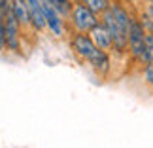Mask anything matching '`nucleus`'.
<instances>
[{
	"label": "nucleus",
	"mask_w": 153,
	"mask_h": 148,
	"mask_svg": "<svg viewBox=\"0 0 153 148\" xmlns=\"http://www.w3.org/2000/svg\"><path fill=\"white\" fill-rule=\"evenodd\" d=\"M127 2H128V4H138L140 0H127Z\"/></svg>",
	"instance_id": "nucleus-18"
},
{
	"label": "nucleus",
	"mask_w": 153,
	"mask_h": 148,
	"mask_svg": "<svg viewBox=\"0 0 153 148\" xmlns=\"http://www.w3.org/2000/svg\"><path fill=\"white\" fill-rule=\"evenodd\" d=\"M138 19H140V23H142V27H144V31L148 32V34H153V17L148 14V11H142V14L138 15Z\"/></svg>",
	"instance_id": "nucleus-12"
},
{
	"label": "nucleus",
	"mask_w": 153,
	"mask_h": 148,
	"mask_svg": "<svg viewBox=\"0 0 153 148\" xmlns=\"http://www.w3.org/2000/svg\"><path fill=\"white\" fill-rule=\"evenodd\" d=\"M8 51V36H6V25L0 23V53Z\"/></svg>",
	"instance_id": "nucleus-15"
},
{
	"label": "nucleus",
	"mask_w": 153,
	"mask_h": 148,
	"mask_svg": "<svg viewBox=\"0 0 153 148\" xmlns=\"http://www.w3.org/2000/svg\"><path fill=\"white\" fill-rule=\"evenodd\" d=\"M146 2H148V4H153V0H146Z\"/></svg>",
	"instance_id": "nucleus-19"
},
{
	"label": "nucleus",
	"mask_w": 153,
	"mask_h": 148,
	"mask_svg": "<svg viewBox=\"0 0 153 148\" xmlns=\"http://www.w3.org/2000/svg\"><path fill=\"white\" fill-rule=\"evenodd\" d=\"M146 11H148V14L153 17V4H148V8H146Z\"/></svg>",
	"instance_id": "nucleus-17"
},
{
	"label": "nucleus",
	"mask_w": 153,
	"mask_h": 148,
	"mask_svg": "<svg viewBox=\"0 0 153 148\" xmlns=\"http://www.w3.org/2000/svg\"><path fill=\"white\" fill-rule=\"evenodd\" d=\"M148 32L144 31L142 23L138 17H134L131 23V31H128V55L132 61H136L138 65H149L153 61V55L148 48Z\"/></svg>",
	"instance_id": "nucleus-1"
},
{
	"label": "nucleus",
	"mask_w": 153,
	"mask_h": 148,
	"mask_svg": "<svg viewBox=\"0 0 153 148\" xmlns=\"http://www.w3.org/2000/svg\"><path fill=\"white\" fill-rule=\"evenodd\" d=\"M91 34V38H93V42H95L100 50H104V51H111L114 50V40H111V34L108 32V29H106L102 23H98V25L93 29V31L89 32Z\"/></svg>",
	"instance_id": "nucleus-8"
},
{
	"label": "nucleus",
	"mask_w": 153,
	"mask_h": 148,
	"mask_svg": "<svg viewBox=\"0 0 153 148\" xmlns=\"http://www.w3.org/2000/svg\"><path fill=\"white\" fill-rule=\"evenodd\" d=\"M40 2H42L44 15H45V21H48L49 32L55 38H62L64 34H66V23H64V17L59 14L57 8L51 2H48V0H40Z\"/></svg>",
	"instance_id": "nucleus-4"
},
{
	"label": "nucleus",
	"mask_w": 153,
	"mask_h": 148,
	"mask_svg": "<svg viewBox=\"0 0 153 148\" xmlns=\"http://www.w3.org/2000/svg\"><path fill=\"white\" fill-rule=\"evenodd\" d=\"M81 2H83L85 6H89L97 15H102L104 11L110 8V4H111L110 0H81Z\"/></svg>",
	"instance_id": "nucleus-11"
},
{
	"label": "nucleus",
	"mask_w": 153,
	"mask_h": 148,
	"mask_svg": "<svg viewBox=\"0 0 153 148\" xmlns=\"http://www.w3.org/2000/svg\"><path fill=\"white\" fill-rule=\"evenodd\" d=\"M6 36H8V51L15 53V55H21V32L23 29L19 25V21L15 19L13 11H8V15H6Z\"/></svg>",
	"instance_id": "nucleus-5"
},
{
	"label": "nucleus",
	"mask_w": 153,
	"mask_h": 148,
	"mask_svg": "<svg viewBox=\"0 0 153 148\" xmlns=\"http://www.w3.org/2000/svg\"><path fill=\"white\" fill-rule=\"evenodd\" d=\"M48 2H51L53 6H55L57 11L64 17V19H68V17H70V11H72L74 0H48Z\"/></svg>",
	"instance_id": "nucleus-10"
},
{
	"label": "nucleus",
	"mask_w": 153,
	"mask_h": 148,
	"mask_svg": "<svg viewBox=\"0 0 153 148\" xmlns=\"http://www.w3.org/2000/svg\"><path fill=\"white\" fill-rule=\"evenodd\" d=\"M142 74H144V82L153 89V61L149 65H146V67H142Z\"/></svg>",
	"instance_id": "nucleus-13"
},
{
	"label": "nucleus",
	"mask_w": 153,
	"mask_h": 148,
	"mask_svg": "<svg viewBox=\"0 0 153 148\" xmlns=\"http://www.w3.org/2000/svg\"><path fill=\"white\" fill-rule=\"evenodd\" d=\"M70 48H72L74 55L79 59V61H89V59L97 53V50H100L98 46L93 42L89 32H74L72 38H70Z\"/></svg>",
	"instance_id": "nucleus-3"
},
{
	"label": "nucleus",
	"mask_w": 153,
	"mask_h": 148,
	"mask_svg": "<svg viewBox=\"0 0 153 148\" xmlns=\"http://www.w3.org/2000/svg\"><path fill=\"white\" fill-rule=\"evenodd\" d=\"M98 17L100 15H97L89 6H85L81 0H76L72 6V11H70L68 23L74 29V32H91L100 23Z\"/></svg>",
	"instance_id": "nucleus-2"
},
{
	"label": "nucleus",
	"mask_w": 153,
	"mask_h": 148,
	"mask_svg": "<svg viewBox=\"0 0 153 148\" xmlns=\"http://www.w3.org/2000/svg\"><path fill=\"white\" fill-rule=\"evenodd\" d=\"M87 65L95 70V72L98 76H108L110 70H111V59H110V53L104 51V50H97V53L93 55L89 61H87Z\"/></svg>",
	"instance_id": "nucleus-6"
},
{
	"label": "nucleus",
	"mask_w": 153,
	"mask_h": 148,
	"mask_svg": "<svg viewBox=\"0 0 153 148\" xmlns=\"http://www.w3.org/2000/svg\"><path fill=\"white\" fill-rule=\"evenodd\" d=\"M11 10V0H0V23L6 21V15Z\"/></svg>",
	"instance_id": "nucleus-14"
},
{
	"label": "nucleus",
	"mask_w": 153,
	"mask_h": 148,
	"mask_svg": "<svg viewBox=\"0 0 153 148\" xmlns=\"http://www.w3.org/2000/svg\"><path fill=\"white\" fill-rule=\"evenodd\" d=\"M11 11H13L15 19L19 21L21 29H32V19H30V8H28L27 0H11Z\"/></svg>",
	"instance_id": "nucleus-7"
},
{
	"label": "nucleus",
	"mask_w": 153,
	"mask_h": 148,
	"mask_svg": "<svg viewBox=\"0 0 153 148\" xmlns=\"http://www.w3.org/2000/svg\"><path fill=\"white\" fill-rule=\"evenodd\" d=\"M110 10H111V14H114L115 21L121 25L123 31H125V32L131 31V23H132V19H134V15L131 14V11H128L125 6L117 4V2H111V4H110Z\"/></svg>",
	"instance_id": "nucleus-9"
},
{
	"label": "nucleus",
	"mask_w": 153,
	"mask_h": 148,
	"mask_svg": "<svg viewBox=\"0 0 153 148\" xmlns=\"http://www.w3.org/2000/svg\"><path fill=\"white\" fill-rule=\"evenodd\" d=\"M148 48H149V51H151V55H153V34H148Z\"/></svg>",
	"instance_id": "nucleus-16"
}]
</instances>
